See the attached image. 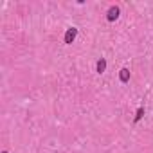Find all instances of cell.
<instances>
[{
    "label": "cell",
    "instance_id": "obj_2",
    "mask_svg": "<svg viewBox=\"0 0 153 153\" xmlns=\"http://www.w3.org/2000/svg\"><path fill=\"white\" fill-rule=\"evenodd\" d=\"M119 13H121L119 6H110L108 11H106V20H108V22H115V20L119 18Z\"/></svg>",
    "mask_w": 153,
    "mask_h": 153
},
{
    "label": "cell",
    "instance_id": "obj_5",
    "mask_svg": "<svg viewBox=\"0 0 153 153\" xmlns=\"http://www.w3.org/2000/svg\"><path fill=\"white\" fill-rule=\"evenodd\" d=\"M144 117V106H139L137 112H135V117H133V123H139L140 119Z\"/></svg>",
    "mask_w": 153,
    "mask_h": 153
},
{
    "label": "cell",
    "instance_id": "obj_4",
    "mask_svg": "<svg viewBox=\"0 0 153 153\" xmlns=\"http://www.w3.org/2000/svg\"><path fill=\"white\" fill-rule=\"evenodd\" d=\"M106 70V58H99L97 63H96V72L97 74H103Z\"/></svg>",
    "mask_w": 153,
    "mask_h": 153
},
{
    "label": "cell",
    "instance_id": "obj_1",
    "mask_svg": "<svg viewBox=\"0 0 153 153\" xmlns=\"http://www.w3.org/2000/svg\"><path fill=\"white\" fill-rule=\"evenodd\" d=\"M76 36H78V29H76V27H68V29L65 31V36H63V43L70 45V43L76 40Z\"/></svg>",
    "mask_w": 153,
    "mask_h": 153
},
{
    "label": "cell",
    "instance_id": "obj_6",
    "mask_svg": "<svg viewBox=\"0 0 153 153\" xmlns=\"http://www.w3.org/2000/svg\"><path fill=\"white\" fill-rule=\"evenodd\" d=\"M2 153H9V151H7V149H2Z\"/></svg>",
    "mask_w": 153,
    "mask_h": 153
},
{
    "label": "cell",
    "instance_id": "obj_3",
    "mask_svg": "<svg viewBox=\"0 0 153 153\" xmlns=\"http://www.w3.org/2000/svg\"><path fill=\"white\" fill-rule=\"evenodd\" d=\"M119 81H121V83H128V81H130V68L123 67V68L119 70Z\"/></svg>",
    "mask_w": 153,
    "mask_h": 153
}]
</instances>
